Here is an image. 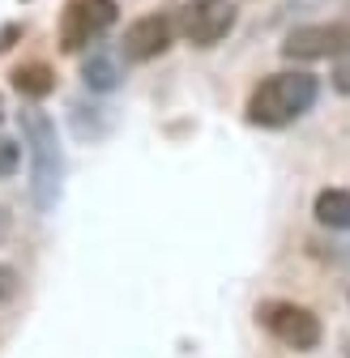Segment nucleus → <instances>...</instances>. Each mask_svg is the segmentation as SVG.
Returning a JSON list of instances; mask_svg holds the SVG:
<instances>
[{
	"label": "nucleus",
	"instance_id": "f257e3e1",
	"mask_svg": "<svg viewBox=\"0 0 350 358\" xmlns=\"http://www.w3.org/2000/svg\"><path fill=\"white\" fill-rule=\"evenodd\" d=\"M316 103V77L303 69L270 73L252 94H248V124L256 128H286L303 111H312Z\"/></svg>",
	"mask_w": 350,
	"mask_h": 358
},
{
	"label": "nucleus",
	"instance_id": "f03ea898",
	"mask_svg": "<svg viewBox=\"0 0 350 358\" xmlns=\"http://www.w3.org/2000/svg\"><path fill=\"white\" fill-rule=\"evenodd\" d=\"M22 141L30 145L34 158V179H30V196L38 209H52L56 192H60V175H64V158H60V141H56V124L43 111H22Z\"/></svg>",
	"mask_w": 350,
	"mask_h": 358
},
{
	"label": "nucleus",
	"instance_id": "7ed1b4c3",
	"mask_svg": "<svg viewBox=\"0 0 350 358\" xmlns=\"http://www.w3.org/2000/svg\"><path fill=\"white\" fill-rule=\"evenodd\" d=\"M256 320H260V329H265L274 341H282L295 354H308V350L321 345V320L312 316L308 307H299V303L270 299V303H260Z\"/></svg>",
	"mask_w": 350,
	"mask_h": 358
},
{
	"label": "nucleus",
	"instance_id": "20e7f679",
	"mask_svg": "<svg viewBox=\"0 0 350 358\" xmlns=\"http://www.w3.org/2000/svg\"><path fill=\"white\" fill-rule=\"evenodd\" d=\"M115 26V0H64L60 9V52H85Z\"/></svg>",
	"mask_w": 350,
	"mask_h": 358
},
{
	"label": "nucleus",
	"instance_id": "39448f33",
	"mask_svg": "<svg viewBox=\"0 0 350 358\" xmlns=\"http://www.w3.org/2000/svg\"><path fill=\"white\" fill-rule=\"evenodd\" d=\"M282 56L286 60H342V56H350V17L295 26L282 43Z\"/></svg>",
	"mask_w": 350,
	"mask_h": 358
},
{
	"label": "nucleus",
	"instance_id": "423d86ee",
	"mask_svg": "<svg viewBox=\"0 0 350 358\" xmlns=\"http://www.w3.org/2000/svg\"><path fill=\"white\" fill-rule=\"evenodd\" d=\"M235 0H192L180 17V30L192 48H218L231 30H235Z\"/></svg>",
	"mask_w": 350,
	"mask_h": 358
},
{
	"label": "nucleus",
	"instance_id": "0eeeda50",
	"mask_svg": "<svg viewBox=\"0 0 350 358\" xmlns=\"http://www.w3.org/2000/svg\"><path fill=\"white\" fill-rule=\"evenodd\" d=\"M171 43H175V22L167 13H146V17H137L133 26L124 30L120 52H124V60L146 64V60H158Z\"/></svg>",
	"mask_w": 350,
	"mask_h": 358
},
{
	"label": "nucleus",
	"instance_id": "6e6552de",
	"mask_svg": "<svg viewBox=\"0 0 350 358\" xmlns=\"http://www.w3.org/2000/svg\"><path fill=\"white\" fill-rule=\"evenodd\" d=\"M316 222L329 231H350V188H325L316 192V205H312Z\"/></svg>",
	"mask_w": 350,
	"mask_h": 358
},
{
	"label": "nucleus",
	"instance_id": "1a4fd4ad",
	"mask_svg": "<svg viewBox=\"0 0 350 358\" xmlns=\"http://www.w3.org/2000/svg\"><path fill=\"white\" fill-rule=\"evenodd\" d=\"M13 90L22 99H48L56 90V73L43 64V60H30V64H18L13 69Z\"/></svg>",
	"mask_w": 350,
	"mask_h": 358
},
{
	"label": "nucleus",
	"instance_id": "9d476101",
	"mask_svg": "<svg viewBox=\"0 0 350 358\" xmlns=\"http://www.w3.org/2000/svg\"><path fill=\"white\" fill-rule=\"evenodd\" d=\"M85 81H90L94 90H111V85H115V64H111L107 56L85 60Z\"/></svg>",
	"mask_w": 350,
	"mask_h": 358
},
{
	"label": "nucleus",
	"instance_id": "9b49d317",
	"mask_svg": "<svg viewBox=\"0 0 350 358\" xmlns=\"http://www.w3.org/2000/svg\"><path fill=\"white\" fill-rule=\"evenodd\" d=\"M22 166V145L9 141V137H0V179H13Z\"/></svg>",
	"mask_w": 350,
	"mask_h": 358
},
{
	"label": "nucleus",
	"instance_id": "f8f14e48",
	"mask_svg": "<svg viewBox=\"0 0 350 358\" xmlns=\"http://www.w3.org/2000/svg\"><path fill=\"white\" fill-rule=\"evenodd\" d=\"M333 90H337V94H350V56H342L333 64Z\"/></svg>",
	"mask_w": 350,
	"mask_h": 358
},
{
	"label": "nucleus",
	"instance_id": "ddd939ff",
	"mask_svg": "<svg viewBox=\"0 0 350 358\" xmlns=\"http://www.w3.org/2000/svg\"><path fill=\"white\" fill-rule=\"evenodd\" d=\"M13 294H18V273H13V268H9L5 260H0V303L13 299Z\"/></svg>",
	"mask_w": 350,
	"mask_h": 358
}]
</instances>
